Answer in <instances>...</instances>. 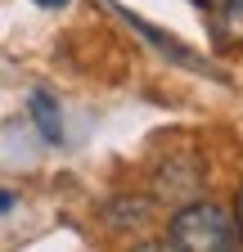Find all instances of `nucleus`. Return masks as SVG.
<instances>
[{"label": "nucleus", "instance_id": "1", "mask_svg": "<svg viewBox=\"0 0 243 252\" xmlns=\"http://www.w3.org/2000/svg\"><path fill=\"white\" fill-rule=\"evenodd\" d=\"M167 243L180 252H230L239 248V225L216 207V203H189L171 216L167 225Z\"/></svg>", "mask_w": 243, "mask_h": 252}, {"label": "nucleus", "instance_id": "2", "mask_svg": "<svg viewBox=\"0 0 243 252\" xmlns=\"http://www.w3.org/2000/svg\"><path fill=\"white\" fill-rule=\"evenodd\" d=\"M117 14L126 18V23H131V27L140 32V36H149V41H153V45H158V50H162L167 59H176V63H185V68H198V72H207V63H203V59H194V54H189L185 45H180L176 36H167V32H158V27H149V23H144L140 14H131V9H117Z\"/></svg>", "mask_w": 243, "mask_h": 252}, {"label": "nucleus", "instance_id": "3", "mask_svg": "<svg viewBox=\"0 0 243 252\" xmlns=\"http://www.w3.org/2000/svg\"><path fill=\"white\" fill-rule=\"evenodd\" d=\"M27 108H32V117H36V131H41L50 144H59V140H63V122H59V104L50 99L45 90H32Z\"/></svg>", "mask_w": 243, "mask_h": 252}, {"label": "nucleus", "instance_id": "4", "mask_svg": "<svg viewBox=\"0 0 243 252\" xmlns=\"http://www.w3.org/2000/svg\"><path fill=\"white\" fill-rule=\"evenodd\" d=\"M216 32H221V41L243 45V0H221V9H216Z\"/></svg>", "mask_w": 243, "mask_h": 252}, {"label": "nucleus", "instance_id": "5", "mask_svg": "<svg viewBox=\"0 0 243 252\" xmlns=\"http://www.w3.org/2000/svg\"><path fill=\"white\" fill-rule=\"evenodd\" d=\"M239 216H234V225H239V239H243V185H239V207H234Z\"/></svg>", "mask_w": 243, "mask_h": 252}, {"label": "nucleus", "instance_id": "6", "mask_svg": "<svg viewBox=\"0 0 243 252\" xmlns=\"http://www.w3.org/2000/svg\"><path fill=\"white\" fill-rule=\"evenodd\" d=\"M14 207V194H9V189H0V212H9Z\"/></svg>", "mask_w": 243, "mask_h": 252}, {"label": "nucleus", "instance_id": "7", "mask_svg": "<svg viewBox=\"0 0 243 252\" xmlns=\"http://www.w3.org/2000/svg\"><path fill=\"white\" fill-rule=\"evenodd\" d=\"M36 5H45V9H59V5H68V0H36Z\"/></svg>", "mask_w": 243, "mask_h": 252}, {"label": "nucleus", "instance_id": "8", "mask_svg": "<svg viewBox=\"0 0 243 252\" xmlns=\"http://www.w3.org/2000/svg\"><path fill=\"white\" fill-rule=\"evenodd\" d=\"M198 5H212V0H198Z\"/></svg>", "mask_w": 243, "mask_h": 252}]
</instances>
